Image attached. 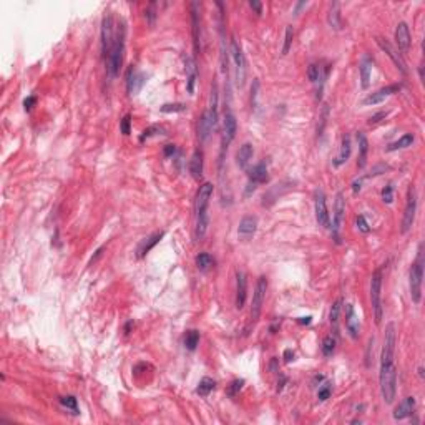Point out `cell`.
Segmentation results:
<instances>
[{
    "label": "cell",
    "instance_id": "obj_54",
    "mask_svg": "<svg viewBox=\"0 0 425 425\" xmlns=\"http://www.w3.org/2000/svg\"><path fill=\"white\" fill-rule=\"evenodd\" d=\"M284 360H286V362H291V360H294V352L291 349H286L284 351Z\"/></svg>",
    "mask_w": 425,
    "mask_h": 425
},
{
    "label": "cell",
    "instance_id": "obj_39",
    "mask_svg": "<svg viewBox=\"0 0 425 425\" xmlns=\"http://www.w3.org/2000/svg\"><path fill=\"white\" fill-rule=\"evenodd\" d=\"M60 403L65 409H70L73 414H79V400H76L73 395H63L60 397Z\"/></svg>",
    "mask_w": 425,
    "mask_h": 425
},
{
    "label": "cell",
    "instance_id": "obj_17",
    "mask_svg": "<svg viewBox=\"0 0 425 425\" xmlns=\"http://www.w3.org/2000/svg\"><path fill=\"white\" fill-rule=\"evenodd\" d=\"M183 63H185V73H186V88L188 93L193 95L195 93V85H196V79H198V68H196V62L189 53L183 55Z\"/></svg>",
    "mask_w": 425,
    "mask_h": 425
},
{
    "label": "cell",
    "instance_id": "obj_28",
    "mask_svg": "<svg viewBox=\"0 0 425 425\" xmlns=\"http://www.w3.org/2000/svg\"><path fill=\"white\" fill-rule=\"evenodd\" d=\"M351 150H352V146H351V137L349 134H344L342 137V143H341V151H339L337 154V158L332 161V165H334L336 168L339 166H342L344 163L349 160L351 157Z\"/></svg>",
    "mask_w": 425,
    "mask_h": 425
},
{
    "label": "cell",
    "instance_id": "obj_46",
    "mask_svg": "<svg viewBox=\"0 0 425 425\" xmlns=\"http://www.w3.org/2000/svg\"><path fill=\"white\" fill-rule=\"evenodd\" d=\"M120 131L123 134H130L131 133V115H125L123 120L120 122Z\"/></svg>",
    "mask_w": 425,
    "mask_h": 425
},
{
    "label": "cell",
    "instance_id": "obj_50",
    "mask_svg": "<svg viewBox=\"0 0 425 425\" xmlns=\"http://www.w3.org/2000/svg\"><path fill=\"white\" fill-rule=\"evenodd\" d=\"M249 7H251V9H253L254 12L258 13V15H261V13H263V4H261V2H256V0H251V2H249Z\"/></svg>",
    "mask_w": 425,
    "mask_h": 425
},
{
    "label": "cell",
    "instance_id": "obj_2",
    "mask_svg": "<svg viewBox=\"0 0 425 425\" xmlns=\"http://www.w3.org/2000/svg\"><path fill=\"white\" fill-rule=\"evenodd\" d=\"M125 25L117 24V32H115V40H113V47L106 56L108 60V72L115 79L120 73V68L123 65V56H125Z\"/></svg>",
    "mask_w": 425,
    "mask_h": 425
},
{
    "label": "cell",
    "instance_id": "obj_55",
    "mask_svg": "<svg viewBox=\"0 0 425 425\" xmlns=\"http://www.w3.org/2000/svg\"><path fill=\"white\" fill-rule=\"evenodd\" d=\"M311 322H313V317H311V316H307V317H299V324H306V325H309Z\"/></svg>",
    "mask_w": 425,
    "mask_h": 425
},
{
    "label": "cell",
    "instance_id": "obj_5",
    "mask_svg": "<svg viewBox=\"0 0 425 425\" xmlns=\"http://www.w3.org/2000/svg\"><path fill=\"white\" fill-rule=\"evenodd\" d=\"M371 301H372V309H374V317L375 324L382 322L384 317V307H382V273L375 271L371 279Z\"/></svg>",
    "mask_w": 425,
    "mask_h": 425
},
{
    "label": "cell",
    "instance_id": "obj_45",
    "mask_svg": "<svg viewBox=\"0 0 425 425\" xmlns=\"http://www.w3.org/2000/svg\"><path fill=\"white\" fill-rule=\"evenodd\" d=\"M161 131H165V130H163L161 126H158V125L150 126V128H146V130L143 131V134L140 137V140L145 141L146 138H151V137H154V134H158V133H161Z\"/></svg>",
    "mask_w": 425,
    "mask_h": 425
},
{
    "label": "cell",
    "instance_id": "obj_47",
    "mask_svg": "<svg viewBox=\"0 0 425 425\" xmlns=\"http://www.w3.org/2000/svg\"><path fill=\"white\" fill-rule=\"evenodd\" d=\"M382 201L391 204L394 201V186L392 185H387L384 189H382Z\"/></svg>",
    "mask_w": 425,
    "mask_h": 425
},
{
    "label": "cell",
    "instance_id": "obj_53",
    "mask_svg": "<svg viewBox=\"0 0 425 425\" xmlns=\"http://www.w3.org/2000/svg\"><path fill=\"white\" fill-rule=\"evenodd\" d=\"M175 153H176V146H175V145H166V146H165V157H166V158L173 157Z\"/></svg>",
    "mask_w": 425,
    "mask_h": 425
},
{
    "label": "cell",
    "instance_id": "obj_42",
    "mask_svg": "<svg viewBox=\"0 0 425 425\" xmlns=\"http://www.w3.org/2000/svg\"><path fill=\"white\" fill-rule=\"evenodd\" d=\"M163 113H178V111H185L186 105L185 103H166L160 108Z\"/></svg>",
    "mask_w": 425,
    "mask_h": 425
},
{
    "label": "cell",
    "instance_id": "obj_13",
    "mask_svg": "<svg viewBox=\"0 0 425 425\" xmlns=\"http://www.w3.org/2000/svg\"><path fill=\"white\" fill-rule=\"evenodd\" d=\"M316 219L317 224L322 226V228H331V218H329V211H327V203H325V195L322 189H319L316 193Z\"/></svg>",
    "mask_w": 425,
    "mask_h": 425
},
{
    "label": "cell",
    "instance_id": "obj_52",
    "mask_svg": "<svg viewBox=\"0 0 425 425\" xmlns=\"http://www.w3.org/2000/svg\"><path fill=\"white\" fill-rule=\"evenodd\" d=\"M360 185H362V178H357V180H354V181H352V191H354V193H356V195H357L359 191H360V188H362Z\"/></svg>",
    "mask_w": 425,
    "mask_h": 425
},
{
    "label": "cell",
    "instance_id": "obj_34",
    "mask_svg": "<svg viewBox=\"0 0 425 425\" xmlns=\"http://www.w3.org/2000/svg\"><path fill=\"white\" fill-rule=\"evenodd\" d=\"M215 387H216V382L209 379V377H204L200 380V384H198L196 387V394H200L201 397H208V395L215 391Z\"/></svg>",
    "mask_w": 425,
    "mask_h": 425
},
{
    "label": "cell",
    "instance_id": "obj_31",
    "mask_svg": "<svg viewBox=\"0 0 425 425\" xmlns=\"http://www.w3.org/2000/svg\"><path fill=\"white\" fill-rule=\"evenodd\" d=\"M414 140H415V137H414L412 133H405V134H403V137H400L397 141H394V143L389 145V146H387V151H397V150H403V148L412 146Z\"/></svg>",
    "mask_w": 425,
    "mask_h": 425
},
{
    "label": "cell",
    "instance_id": "obj_14",
    "mask_svg": "<svg viewBox=\"0 0 425 425\" xmlns=\"http://www.w3.org/2000/svg\"><path fill=\"white\" fill-rule=\"evenodd\" d=\"M256 229H258V218L256 216H244L238 226L239 241H243V243L251 241L254 238V235H256Z\"/></svg>",
    "mask_w": 425,
    "mask_h": 425
},
{
    "label": "cell",
    "instance_id": "obj_19",
    "mask_svg": "<svg viewBox=\"0 0 425 425\" xmlns=\"http://www.w3.org/2000/svg\"><path fill=\"white\" fill-rule=\"evenodd\" d=\"M191 25H193V45H195V52H196V55H200V52H201V45H200V38H201L200 4H196V2L191 4Z\"/></svg>",
    "mask_w": 425,
    "mask_h": 425
},
{
    "label": "cell",
    "instance_id": "obj_37",
    "mask_svg": "<svg viewBox=\"0 0 425 425\" xmlns=\"http://www.w3.org/2000/svg\"><path fill=\"white\" fill-rule=\"evenodd\" d=\"M341 309H342V299H337L331 307L329 313V321L334 325V329H337V322H339V316H341Z\"/></svg>",
    "mask_w": 425,
    "mask_h": 425
},
{
    "label": "cell",
    "instance_id": "obj_49",
    "mask_svg": "<svg viewBox=\"0 0 425 425\" xmlns=\"http://www.w3.org/2000/svg\"><path fill=\"white\" fill-rule=\"evenodd\" d=\"M357 229H359L360 233H369V231H371L369 223L365 221V218H364L362 215L357 216Z\"/></svg>",
    "mask_w": 425,
    "mask_h": 425
},
{
    "label": "cell",
    "instance_id": "obj_3",
    "mask_svg": "<svg viewBox=\"0 0 425 425\" xmlns=\"http://www.w3.org/2000/svg\"><path fill=\"white\" fill-rule=\"evenodd\" d=\"M423 244H419L417 249V258L410 267L409 286H410V297L414 304H420L422 301V281H423Z\"/></svg>",
    "mask_w": 425,
    "mask_h": 425
},
{
    "label": "cell",
    "instance_id": "obj_6",
    "mask_svg": "<svg viewBox=\"0 0 425 425\" xmlns=\"http://www.w3.org/2000/svg\"><path fill=\"white\" fill-rule=\"evenodd\" d=\"M395 344H397V334H395V324L389 322L384 332V344H382L380 365L392 364L395 357Z\"/></svg>",
    "mask_w": 425,
    "mask_h": 425
},
{
    "label": "cell",
    "instance_id": "obj_38",
    "mask_svg": "<svg viewBox=\"0 0 425 425\" xmlns=\"http://www.w3.org/2000/svg\"><path fill=\"white\" fill-rule=\"evenodd\" d=\"M336 351V337L334 336H325L322 341V354L325 357H331Z\"/></svg>",
    "mask_w": 425,
    "mask_h": 425
},
{
    "label": "cell",
    "instance_id": "obj_44",
    "mask_svg": "<svg viewBox=\"0 0 425 425\" xmlns=\"http://www.w3.org/2000/svg\"><path fill=\"white\" fill-rule=\"evenodd\" d=\"M244 385V380L243 379H236V380H233L231 384H229V389H228V394L231 395V397H236L238 392L243 389Z\"/></svg>",
    "mask_w": 425,
    "mask_h": 425
},
{
    "label": "cell",
    "instance_id": "obj_22",
    "mask_svg": "<svg viewBox=\"0 0 425 425\" xmlns=\"http://www.w3.org/2000/svg\"><path fill=\"white\" fill-rule=\"evenodd\" d=\"M247 296V282H246V274L243 271L236 273V309L241 311L244 307Z\"/></svg>",
    "mask_w": 425,
    "mask_h": 425
},
{
    "label": "cell",
    "instance_id": "obj_10",
    "mask_svg": "<svg viewBox=\"0 0 425 425\" xmlns=\"http://www.w3.org/2000/svg\"><path fill=\"white\" fill-rule=\"evenodd\" d=\"M115 32H117L115 18H113V15H110V13H108V15L103 18V24H102V48H103L105 56H108L111 47H113Z\"/></svg>",
    "mask_w": 425,
    "mask_h": 425
},
{
    "label": "cell",
    "instance_id": "obj_12",
    "mask_svg": "<svg viewBox=\"0 0 425 425\" xmlns=\"http://www.w3.org/2000/svg\"><path fill=\"white\" fill-rule=\"evenodd\" d=\"M218 123V111L212 110H206L203 113V117L200 120V126H198V137H200L201 141H206L209 138V134L215 131Z\"/></svg>",
    "mask_w": 425,
    "mask_h": 425
},
{
    "label": "cell",
    "instance_id": "obj_48",
    "mask_svg": "<svg viewBox=\"0 0 425 425\" xmlns=\"http://www.w3.org/2000/svg\"><path fill=\"white\" fill-rule=\"evenodd\" d=\"M387 115H389V111H379V113H375V115H372L367 123H369V125H377V123L382 122V120H385Z\"/></svg>",
    "mask_w": 425,
    "mask_h": 425
},
{
    "label": "cell",
    "instance_id": "obj_40",
    "mask_svg": "<svg viewBox=\"0 0 425 425\" xmlns=\"http://www.w3.org/2000/svg\"><path fill=\"white\" fill-rule=\"evenodd\" d=\"M293 40H294V28L291 25H287L286 27V35H284V45H282V55L289 53L291 45H293Z\"/></svg>",
    "mask_w": 425,
    "mask_h": 425
},
{
    "label": "cell",
    "instance_id": "obj_25",
    "mask_svg": "<svg viewBox=\"0 0 425 425\" xmlns=\"http://www.w3.org/2000/svg\"><path fill=\"white\" fill-rule=\"evenodd\" d=\"M253 154H254L253 145H251V143H244V145L238 150V153H236V165H238L241 169H246L247 165H249L251 160H253Z\"/></svg>",
    "mask_w": 425,
    "mask_h": 425
},
{
    "label": "cell",
    "instance_id": "obj_41",
    "mask_svg": "<svg viewBox=\"0 0 425 425\" xmlns=\"http://www.w3.org/2000/svg\"><path fill=\"white\" fill-rule=\"evenodd\" d=\"M332 394V385L331 382H324L322 385H319V391H317V399L321 402H325Z\"/></svg>",
    "mask_w": 425,
    "mask_h": 425
},
{
    "label": "cell",
    "instance_id": "obj_29",
    "mask_svg": "<svg viewBox=\"0 0 425 425\" xmlns=\"http://www.w3.org/2000/svg\"><path fill=\"white\" fill-rule=\"evenodd\" d=\"M360 85H362V88L367 90L371 87V76H372V60L369 56H364L362 62H360Z\"/></svg>",
    "mask_w": 425,
    "mask_h": 425
},
{
    "label": "cell",
    "instance_id": "obj_56",
    "mask_svg": "<svg viewBox=\"0 0 425 425\" xmlns=\"http://www.w3.org/2000/svg\"><path fill=\"white\" fill-rule=\"evenodd\" d=\"M131 325H133V322H131V321H130L128 324H126V325H125V332H126V334H128V332H130V329H131Z\"/></svg>",
    "mask_w": 425,
    "mask_h": 425
},
{
    "label": "cell",
    "instance_id": "obj_57",
    "mask_svg": "<svg viewBox=\"0 0 425 425\" xmlns=\"http://www.w3.org/2000/svg\"><path fill=\"white\" fill-rule=\"evenodd\" d=\"M419 375H420V377H423V369H422V367H419Z\"/></svg>",
    "mask_w": 425,
    "mask_h": 425
},
{
    "label": "cell",
    "instance_id": "obj_23",
    "mask_svg": "<svg viewBox=\"0 0 425 425\" xmlns=\"http://www.w3.org/2000/svg\"><path fill=\"white\" fill-rule=\"evenodd\" d=\"M145 75L138 72V70H133L130 68L128 72V76H126V90H128L130 95H137L138 91L141 90V87L145 85Z\"/></svg>",
    "mask_w": 425,
    "mask_h": 425
},
{
    "label": "cell",
    "instance_id": "obj_7",
    "mask_svg": "<svg viewBox=\"0 0 425 425\" xmlns=\"http://www.w3.org/2000/svg\"><path fill=\"white\" fill-rule=\"evenodd\" d=\"M266 293H267V279L264 276H261L256 282V287H254L253 293V302H251V325H254L258 322V319L261 316V311H263V304L266 301Z\"/></svg>",
    "mask_w": 425,
    "mask_h": 425
},
{
    "label": "cell",
    "instance_id": "obj_8",
    "mask_svg": "<svg viewBox=\"0 0 425 425\" xmlns=\"http://www.w3.org/2000/svg\"><path fill=\"white\" fill-rule=\"evenodd\" d=\"M231 56H233V62H235V68H236V85L241 88V87H244V83H246L247 63H246V56L243 53V48H241L239 42L236 38L231 40Z\"/></svg>",
    "mask_w": 425,
    "mask_h": 425
},
{
    "label": "cell",
    "instance_id": "obj_33",
    "mask_svg": "<svg viewBox=\"0 0 425 425\" xmlns=\"http://www.w3.org/2000/svg\"><path fill=\"white\" fill-rule=\"evenodd\" d=\"M341 5L339 4H332L331 5V10H329V15H327V22L332 28H336V30H339L341 28Z\"/></svg>",
    "mask_w": 425,
    "mask_h": 425
},
{
    "label": "cell",
    "instance_id": "obj_24",
    "mask_svg": "<svg viewBox=\"0 0 425 425\" xmlns=\"http://www.w3.org/2000/svg\"><path fill=\"white\" fill-rule=\"evenodd\" d=\"M415 405H417V402H415V397H405L403 399L397 407H395L394 410V419L395 420H402V419H407V417H410L414 412H415Z\"/></svg>",
    "mask_w": 425,
    "mask_h": 425
},
{
    "label": "cell",
    "instance_id": "obj_32",
    "mask_svg": "<svg viewBox=\"0 0 425 425\" xmlns=\"http://www.w3.org/2000/svg\"><path fill=\"white\" fill-rule=\"evenodd\" d=\"M163 235H165V233H161V231H160V233H154L153 236L148 238V239L145 241V243L140 246V249H138V254H140V256H145V254L150 253V251L153 249V247L160 243V239L163 238Z\"/></svg>",
    "mask_w": 425,
    "mask_h": 425
},
{
    "label": "cell",
    "instance_id": "obj_35",
    "mask_svg": "<svg viewBox=\"0 0 425 425\" xmlns=\"http://www.w3.org/2000/svg\"><path fill=\"white\" fill-rule=\"evenodd\" d=\"M183 344H185V347L188 351H195L198 347V344H200V332L195 331V329L186 331L185 339H183Z\"/></svg>",
    "mask_w": 425,
    "mask_h": 425
},
{
    "label": "cell",
    "instance_id": "obj_26",
    "mask_svg": "<svg viewBox=\"0 0 425 425\" xmlns=\"http://www.w3.org/2000/svg\"><path fill=\"white\" fill-rule=\"evenodd\" d=\"M247 178H249L247 183H251L254 186L259 185V183H264L267 180V168L264 163H258L256 166H253L247 173Z\"/></svg>",
    "mask_w": 425,
    "mask_h": 425
},
{
    "label": "cell",
    "instance_id": "obj_20",
    "mask_svg": "<svg viewBox=\"0 0 425 425\" xmlns=\"http://www.w3.org/2000/svg\"><path fill=\"white\" fill-rule=\"evenodd\" d=\"M395 44H397L399 50L402 53H407L410 50V44H412V37H410V30L409 25L405 22L397 24V28H395Z\"/></svg>",
    "mask_w": 425,
    "mask_h": 425
},
{
    "label": "cell",
    "instance_id": "obj_27",
    "mask_svg": "<svg viewBox=\"0 0 425 425\" xmlns=\"http://www.w3.org/2000/svg\"><path fill=\"white\" fill-rule=\"evenodd\" d=\"M189 173L195 180H200L203 176V151L195 150L189 160Z\"/></svg>",
    "mask_w": 425,
    "mask_h": 425
},
{
    "label": "cell",
    "instance_id": "obj_16",
    "mask_svg": "<svg viewBox=\"0 0 425 425\" xmlns=\"http://www.w3.org/2000/svg\"><path fill=\"white\" fill-rule=\"evenodd\" d=\"M402 88V85H389V87H384V88H379L377 91H374L367 98H364V105H377V103H382L385 102L389 96H392L395 93H399Z\"/></svg>",
    "mask_w": 425,
    "mask_h": 425
},
{
    "label": "cell",
    "instance_id": "obj_30",
    "mask_svg": "<svg viewBox=\"0 0 425 425\" xmlns=\"http://www.w3.org/2000/svg\"><path fill=\"white\" fill-rule=\"evenodd\" d=\"M357 143H359V161L357 166L362 169L367 163V153H369V141H367L364 133H357Z\"/></svg>",
    "mask_w": 425,
    "mask_h": 425
},
{
    "label": "cell",
    "instance_id": "obj_51",
    "mask_svg": "<svg viewBox=\"0 0 425 425\" xmlns=\"http://www.w3.org/2000/svg\"><path fill=\"white\" fill-rule=\"evenodd\" d=\"M37 103V98L35 96H28V98H25V102H24V106H25V110L28 111V110H32V106Z\"/></svg>",
    "mask_w": 425,
    "mask_h": 425
},
{
    "label": "cell",
    "instance_id": "obj_21",
    "mask_svg": "<svg viewBox=\"0 0 425 425\" xmlns=\"http://www.w3.org/2000/svg\"><path fill=\"white\" fill-rule=\"evenodd\" d=\"M345 329L352 339H357L360 334L359 316L356 314V309H354L352 304H345Z\"/></svg>",
    "mask_w": 425,
    "mask_h": 425
},
{
    "label": "cell",
    "instance_id": "obj_18",
    "mask_svg": "<svg viewBox=\"0 0 425 425\" xmlns=\"http://www.w3.org/2000/svg\"><path fill=\"white\" fill-rule=\"evenodd\" d=\"M377 45L382 48V52L387 53L389 59L394 62V65L397 67L403 75H407V65H405V62H403L402 55L397 50H395V48L391 44H389V42H385L384 38H377Z\"/></svg>",
    "mask_w": 425,
    "mask_h": 425
},
{
    "label": "cell",
    "instance_id": "obj_4",
    "mask_svg": "<svg viewBox=\"0 0 425 425\" xmlns=\"http://www.w3.org/2000/svg\"><path fill=\"white\" fill-rule=\"evenodd\" d=\"M380 394L385 403H392L395 400V394H397V369H395L394 362L380 365Z\"/></svg>",
    "mask_w": 425,
    "mask_h": 425
},
{
    "label": "cell",
    "instance_id": "obj_1",
    "mask_svg": "<svg viewBox=\"0 0 425 425\" xmlns=\"http://www.w3.org/2000/svg\"><path fill=\"white\" fill-rule=\"evenodd\" d=\"M212 191H215V186L212 183H203L198 189L196 195V204H195V211H196V228H195V238L198 241L204 239L208 231V204L212 196Z\"/></svg>",
    "mask_w": 425,
    "mask_h": 425
},
{
    "label": "cell",
    "instance_id": "obj_9",
    "mask_svg": "<svg viewBox=\"0 0 425 425\" xmlns=\"http://www.w3.org/2000/svg\"><path fill=\"white\" fill-rule=\"evenodd\" d=\"M415 215H417V189L414 185H410L407 189V201H405V211H403V218H402V235H405L410 229H412L414 221H415Z\"/></svg>",
    "mask_w": 425,
    "mask_h": 425
},
{
    "label": "cell",
    "instance_id": "obj_43",
    "mask_svg": "<svg viewBox=\"0 0 425 425\" xmlns=\"http://www.w3.org/2000/svg\"><path fill=\"white\" fill-rule=\"evenodd\" d=\"M307 76L313 83H317L319 80H321V67L316 65V63H311L309 68H307Z\"/></svg>",
    "mask_w": 425,
    "mask_h": 425
},
{
    "label": "cell",
    "instance_id": "obj_15",
    "mask_svg": "<svg viewBox=\"0 0 425 425\" xmlns=\"http://www.w3.org/2000/svg\"><path fill=\"white\" fill-rule=\"evenodd\" d=\"M238 133V120L235 117V113L231 110L224 111V133H223V151L228 148V145L235 140Z\"/></svg>",
    "mask_w": 425,
    "mask_h": 425
},
{
    "label": "cell",
    "instance_id": "obj_36",
    "mask_svg": "<svg viewBox=\"0 0 425 425\" xmlns=\"http://www.w3.org/2000/svg\"><path fill=\"white\" fill-rule=\"evenodd\" d=\"M215 264V259L211 258V254L208 253H200L196 256V266L200 271H208V269H211V266Z\"/></svg>",
    "mask_w": 425,
    "mask_h": 425
},
{
    "label": "cell",
    "instance_id": "obj_11",
    "mask_svg": "<svg viewBox=\"0 0 425 425\" xmlns=\"http://www.w3.org/2000/svg\"><path fill=\"white\" fill-rule=\"evenodd\" d=\"M344 218H345V200H344L342 193H337L336 206H334V218H332V236H334V239L337 241V243H341V236H339V233H341Z\"/></svg>",
    "mask_w": 425,
    "mask_h": 425
}]
</instances>
